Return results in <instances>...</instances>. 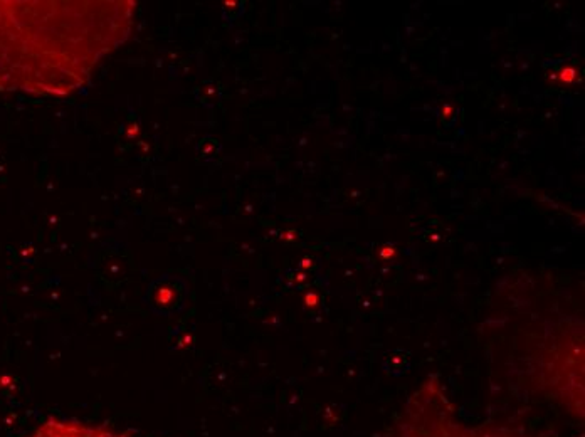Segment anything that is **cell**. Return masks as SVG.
I'll return each mask as SVG.
<instances>
[{"mask_svg": "<svg viewBox=\"0 0 585 437\" xmlns=\"http://www.w3.org/2000/svg\"><path fill=\"white\" fill-rule=\"evenodd\" d=\"M138 133H140V123H138V118H136L135 115H129V118H128V123L125 125V136H127V138L129 140V141H133L136 138V136H138Z\"/></svg>", "mask_w": 585, "mask_h": 437, "instance_id": "4", "label": "cell"}, {"mask_svg": "<svg viewBox=\"0 0 585 437\" xmlns=\"http://www.w3.org/2000/svg\"><path fill=\"white\" fill-rule=\"evenodd\" d=\"M27 437H128L109 429L82 424L77 420L51 419L30 432Z\"/></svg>", "mask_w": 585, "mask_h": 437, "instance_id": "1", "label": "cell"}, {"mask_svg": "<svg viewBox=\"0 0 585 437\" xmlns=\"http://www.w3.org/2000/svg\"><path fill=\"white\" fill-rule=\"evenodd\" d=\"M219 148H221V145H219L217 140L203 138V140L199 141L197 152H199V155H200V158H202V160H210V158H214V156L217 155Z\"/></svg>", "mask_w": 585, "mask_h": 437, "instance_id": "3", "label": "cell"}, {"mask_svg": "<svg viewBox=\"0 0 585 437\" xmlns=\"http://www.w3.org/2000/svg\"><path fill=\"white\" fill-rule=\"evenodd\" d=\"M182 281L175 279L174 276H163L158 281H155L148 291V305L156 313H174L182 305L183 296Z\"/></svg>", "mask_w": 585, "mask_h": 437, "instance_id": "2", "label": "cell"}, {"mask_svg": "<svg viewBox=\"0 0 585 437\" xmlns=\"http://www.w3.org/2000/svg\"><path fill=\"white\" fill-rule=\"evenodd\" d=\"M574 77H575V69H572V68H567V69H563L562 73H560V79L565 81V82H572V81H574Z\"/></svg>", "mask_w": 585, "mask_h": 437, "instance_id": "7", "label": "cell"}, {"mask_svg": "<svg viewBox=\"0 0 585 437\" xmlns=\"http://www.w3.org/2000/svg\"><path fill=\"white\" fill-rule=\"evenodd\" d=\"M241 3L239 2H226L224 3V14L226 15H230V12H234L232 17H237L239 14H241Z\"/></svg>", "mask_w": 585, "mask_h": 437, "instance_id": "6", "label": "cell"}, {"mask_svg": "<svg viewBox=\"0 0 585 437\" xmlns=\"http://www.w3.org/2000/svg\"><path fill=\"white\" fill-rule=\"evenodd\" d=\"M215 94H217V91H215V88L212 84L202 86L199 91V100L202 101V103H209V101H212L215 98Z\"/></svg>", "mask_w": 585, "mask_h": 437, "instance_id": "5", "label": "cell"}]
</instances>
